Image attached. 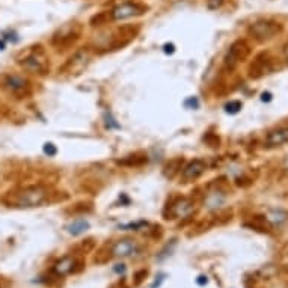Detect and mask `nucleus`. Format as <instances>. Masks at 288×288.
Returning <instances> with one entry per match:
<instances>
[{"label": "nucleus", "mask_w": 288, "mask_h": 288, "mask_svg": "<svg viewBox=\"0 0 288 288\" xmlns=\"http://www.w3.org/2000/svg\"><path fill=\"white\" fill-rule=\"evenodd\" d=\"M240 109H242V103H240V101H229V103L225 104V112L231 113V115L238 113Z\"/></svg>", "instance_id": "a211bd4d"}, {"label": "nucleus", "mask_w": 288, "mask_h": 288, "mask_svg": "<svg viewBox=\"0 0 288 288\" xmlns=\"http://www.w3.org/2000/svg\"><path fill=\"white\" fill-rule=\"evenodd\" d=\"M163 52H164L166 55H172V53L175 52V45H174V44H164V45H163Z\"/></svg>", "instance_id": "4be33fe9"}, {"label": "nucleus", "mask_w": 288, "mask_h": 288, "mask_svg": "<svg viewBox=\"0 0 288 288\" xmlns=\"http://www.w3.org/2000/svg\"><path fill=\"white\" fill-rule=\"evenodd\" d=\"M147 9L148 8L145 5L137 3V2H124V3L116 5L109 12V18L112 21H124V20L134 18V17H139L142 14H145Z\"/></svg>", "instance_id": "20e7f679"}, {"label": "nucleus", "mask_w": 288, "mask_h": 288, "mask_svg": "<svg viewBox=\"0 0 288 288\" xmlns=\"http://www.w3.org/2000/svg\"><path fill=\"white\" fill-rule=\"evenodd\" d=\"M270 71H272V64H270V61L266 58V55H261V56H258V58L254 61V64H252L251 69H249V73H251V77L258 79V77H261V76H264V74H269Z\"/></svg>", "instance_id": "ddd939ff"}, {"label": "nucleus", "mask_w": 288, "mask_h": 288, "mask_svg": "<svg viewBox=\"0 0 288 288\" xmlns=\"http://www.w3.org/2000/svg\"><path fill=\"white\" fill-rule=\"evenodd\" d=\"M49 189L44 186H26L8 193L3 202L12 208H33L49 199Z\"/></svg>", "instance_id": "f257e3e1"}, {"label": "nucleus", "mask_w": 288, "mask_h": 288, "mask_svg": "<svg viewBox=\"0 0 288 288\" xmlns=\"http://www.w3.org/2000/svg\"><path fill=\"white\" fill-rule=\"evenodd\" d=\"M261 100H262V101H270V100H272V94H270V92H264V94L261 95Z\"/></svg>", "instance_id": "bb28decb"}, {"label": "nucleus", "mask_w": 288, "mask_h": 288, "mask_svg": "<svg viewBox=\"0 0 288 288\" xmlns=\"http://www.w3.org/2000/svg\"><path fill=\"white\" fill-rule=\"evenodd\" d=\"M5 86L12 94H17V95H23V94L26 95V94H29V82L25 77H23V76H17V74L6 76Z\"/></svg>", "instance_id": "f8f14e48"}, {"label": "nucleus", "mask_w": 288, "mask_h": 288, "mask_svg": "<svg viewBox=\"0 0 288 288\" xmlns=\"http://www.w3.org/2000/svg\"><path fill=\"white\" fill-rule=\"evenodd\" d=\"M195 211V201L190 198H175L167 204L164 210V219H184Z\"/></svg>", "instance_id": "7ed1b4c3"}, {"label": "nucleus", "mask_w": 288, "mask_h": 288, "mask_svg": "<svg viewBox=\"0 0 288 288\" xmlns=\"http://www.w3.org/2000/svg\"><path fill=\"white\" fill-rule=\"evenodd\" d=\"M3 47H5V44H3V42H0V50H3Z\"/></svg>", "instance_id": "cd10ccee"}, {"label": "nucleus", "mask_w": 288, "mask_h": 288, "mask_svg": "<svg viewBox=\"0 0 288 288\" xmlns=\"http://www.w3.org/2000/svg\"><path fill=\"white\" fill-rule=\"evenodd\" d=\"M80 266L82 262L76 258V256H71V255H65L64 258H61L59 261L55 262L53 266V273L59 278L62 276H66V275H71V273H76L80 270Z\"/></svg>", "instance_id": "6e6552de"}, {"label": "nucleus", "mask_w": 288, "mask_h": 288, "mask_svg": "<svg viewBox=\"0 0 288 288\" xmlns=\"http://www.w3.org/2000/svg\"><path fill=\"white\" fill-rule=\"evenodd\" d=\"M266 219L269 222H273V224H282L288 219V213H285L282 210H272Z\"/></svg>", "instance_id": "dca6fc26"}, {"label": "nucleus", "mask_w": 288, "mask_h": 288, "mask_svg": "<svg viewBox=\"0 0 288 288\" xmlns=\"http://www.w3.org/2000/svg\"><path fill=\"white\" fill-rule=\"evenodd\" d=\"M79 35H80V28L77 25H68V26L62 28L59 31V33L55 35L53 42L58 44V45L65 47V45L73 44L79 38Z\"/></svg>", "instance_id": "9d476101"}, {"label": "nucleus", "mask_w": 288, "mask_h": 288, "mask_svg": "<svg viewBox=\"0 0 288 288\" xmlns=\"http://www.w3.org/2000/svg\"><path fill=\"white\" fill-rule=\"evenodd\" d=\"M207 282H208V279H207V276H204V275L198 276V279H196V284H198V285H201V287H204Z\"/></svg>", "instance_id": "a878e982"}, {"label": "nucleus", "mask_w": 288, "mask_h": 288, "mask_svg": "<svg viewBox=\"0 0 288 288\" xmlns=\"http://www.w3.org/2000/svg\"><path fill=\"white\" fill-rule=\"evenodd\" d=\"M89 222L86 219H77V221H73L69 225H66V231L71 234V235H80L83 234L85 231L89 229Z\"/></svg>", "instance_id": "2eb2a0df"}, {"label": "nucleus", "mask_w": 288, "mask_h": 288, "mask_svg": "<svg viewBox=\"0 0 288 288\" xmlns=\"http://www.w3.org/2000/svg\"><path fill=\"white\" fill-rule=\"evenodd\" d=\"M139 252V245L131 238H124V240H118L116 243L112 245L110 248V254L112 256H118V258H127V256H133Z\"/></svg>", "instance_id": "1a4fd4ad"}, {"label": "nucleus", "mask_w": 288, "mask_h": 288, "mask_svg": "<svg viewBox=\"0 0 288 288\" xmlns=\"http://www.w3.org/2000/svg\"><path fill=\"white\" fill-rule=\"evenodd\" d=\"M163 279H164V275H163V273H160V275H159V279H156V281H154V284L151 285V288H159V287H160V284L163 282Z\"/></svg>", "instance_id": "393cba45"}, {"label": "nucleus", "mask_w": 288, "mask_h": 288, "mask_svg": "<svg viewBox=\"0 0 288 288\" xmlns=\"http://www.w3.org/2000/svg\"><path fill=\"white\" fill-rule=\"evenodd\" d=\"M267 147L275 148V147H282L284 143H288V127H281L267 134L266 139Z\"/></svg>", "instance_id": "4468645a"}, {"label": "nucleus", "mask_w": 288, "mask_h": 288, "mask_svg": "<svg viewBox=\"0 0 288 288\" xmlns=\"http://www.w3.org/2000/svg\"><path fill=\"white\" fill-rule=\"evenodd\" d=\"M104 121H106V127L107 128H121V126H119L118 123H116V119L112 116V113L110 112H106L104 113Z\"/></svg>", "instance_id": "f3484780"}, {"label": "nucleus", "mask_w": 288, "mask_h": 288, "mask_svg": "<svg viewBox=\"0 0 288 288\" xmlns=\"http://www.w3.org/2000/svg\"><path fill=\"white\" fill-rule=\"evenodd\" d=\"M248 55H249V45L246 44V41L243 39L235 41L229 47V50L225 56V66L228 69H234L240 62L248 58Z\"/></svg>", "instance_id": "39448f33"}, {"label": "nucleus", "mask_w": 288, "mask_h": 288, "mask_svg": "<svg viewBox=\"0 0 288 288\" xmlns=\"http://www.w3.org/2000/svg\"><path fill=\"white\" fill-rule=\"evenodd\" d=\"M113 272L118 273V275H124L126 273V266L124 264H116V266L113 267Z\"/></svg>", "instance_id": "5701e85b"}, {"label": "nucleus", "mask_w": 288, "mask_h": 288, "mask_svg": "<svg viewBox=\"0 0 288 288\" xmlns=\"http://www.w3.org/2000/svg\"><path fill=\"white\" fill-rule=\"evenodd\" d=\"M224 2L225 0H207V6H208V9L214 11V9H219L224 5Z\"/></svg>", "instance_id": "6ab92c4d"}, {"label": "nucleus", "mask_w": 288, "mask_h": 288, "mask_svg": "<svg viewBox=\"0 0 288 288\" xmlns=\"http://www.w3.org/2000/svg\"><path fill=\"white\" fill-rule=\"evenodd\" d=\"M184 106L189 107V109H198L199 107V101H198L196 97H190V98H187L184 101Z\"/></svg>", "instance_id": "aec40b11"}, {"label": "nucleus", "mask_w": 288, "mask_h": 288, "mask_svg": "<svg viewBox=\"0 0 288 288\" xmlns=\"http://www.w3.org/2000/svg\"><path fill=\"white\" fill-rule=\"evenodd\" d=\"M142 276H147V270H140L139 273H136V278H137V279L134 281V285H139V284H140V281L143 279Z\"/></svg>", "instance_id": "b1692460"}, {"label": "nucleus", "mask_w": 288, "mask_h": 288, "mask_svg": "<svg viewBox=\"0 0 288 288\" xmlns=\"http://www.w3.org/2000/svg\"><path fill=\"white\" fill-rule=\"evenodd\" d=\"M205 171H207V163L202 159H195V160L189 161L183 167V171L180 172V177H181L183 183H189V181L198 180Z\"/></svg>", "instance_id": "0eeeda50"}, {"label": "nucleus", "mask_w": 288, "mask_h": 288, "mask_svg": "<svg viewBox=\"0 0 288 288\" xmlns=\"http://www.w3.org/2000/svg\"><path fill=\"white\" fill-rule=\"evenodd\" d=\"M42 150H44V153L49 156V157H53L58 153V150H56V147L53 145V143H45Z\"/></svg>", "instance_id": "412c9836"}, {"label": "nucleus", "mask_w": 288, "mask_h": 288, "mask_svg": "<svg viewBox=\"0 0 288 288\" xmlns=\"http://www.w3.org/2000/svg\"><path fill=\"white\" fill-rule=\"evenodd\" d=\"M21 66L31 71V73H35V74H45L47 71H49V61L44 56L42 52L39 53H32L29 55L28 58L23 59L21 62Z\"/></svg>", "instance_id": "423d86ee"}, {"label": "nucleus", "mask_w": 288, "mask_h": 288, "mask_svg": "<svg viewBox=\"0 0 288 288\" xmlns=\"http://www.w3.org/2000/svg\"><path fill=\"white\" fill-rule=\"evenodd\" d=\"M282 26L272 20H258L249 28V33L259 42H266L281 33Z\"/></svg>", "instance_id": "f03ea898"}, {"label": "nucleus", "mask_w": 288, "mask_h": 288, "mask_svg": "<svg viewBox=\"0 0 288 288\" xmlns=\"http://www.w3.org/2000/svg\"><path fill=\"white\" fill-rule=\"evenodd\" d=\"M225 199H226L225 192L219 187H214V189H210L207 192L205 199H204V205H205L207 210H218L225 202Z\"/></svg>", "instance_id": "9b49d317"}]
</instances>
